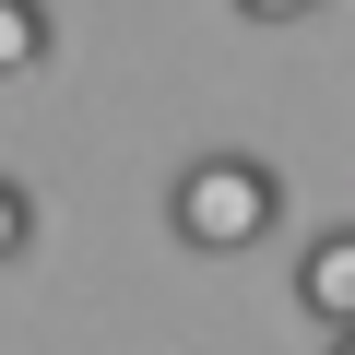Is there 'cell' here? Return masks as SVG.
Here are the masks:
<instances>
[{
    "label": "cell",
    "mask_w": 355,
    "mask_h": 355,
    "mask_svg": "<svg viewBox=\"0 0 355 355\" xmlns=\"http://www.w3.org/2000/svg\"><path fill=\"white\" fill-rule=\"evenodd\" d=\"M166 225H178V249L237 261V249H261L284 225V178L261 154H190V166L166 178Z\"/></svg>",
    "instance_id": "cell-1"
},
{
    "label": "cell",
    "mask_w": 355,
    "mask_h": 355,
    "mask_svg": "<svg viewBox=\"0 0 355 355\" xmlns=\"http://www.w3.org/2000/svg\"><path fill=\"white\" fill-rule=\"evenodd\" d=\"M296 308L320 331H355V225H320L308 261H296Z\"/></svg>",
    "instance_id": "cell-2"
},
{
    "label": "cell",
    "mask_w": 355,
    "mask_h": 355,
    "mask_svg": "<svg viewBox=\"0 0 355 355\" xmlns=\"http://www.w3.org/2000/svg\"><path fill=\"white\" fill-rule=\"evenodd\" d=\"M48 71V0H0V83Z\"/></svg>",
    "instance_id": "cell-3"
},
{
    "label": "cell",
    "mask_w": 355,
    "mask_h": 355,
    "mask_svg": "<svg viewBox=\"0 0 355 355\" xmlns=\"http://www.w3.org/2000/svg\"><path fill=\"white\" fill-rule=\"evenodd\" d=\"M36 249V190H24V178H0V272H12Z\"/></svg>",
    "instance_id": "cell-4"
},
{
    "label": "cell",
    "mask_w": 355,
    "mask_h": 355,
    "mask_svg": "<svg viewBox=\"0 0 355 355\" xmlns=\"http://www.w3.org/2000/svg\"><path fill=\"white\" fill-rule=\"evenodd\" d=\"M249 24H308V12H331V0H237Z\"/></svg>",
    "instance_id": "cell-5"
},
{
    "label": "cell",
    "mask_w": 355,
    "mask_h": 355,
    "mask_svg": "<svg viewBox=\"0 0 355 355\" xmlns=\"http://www.w3.org/2000/svg\"><path fill=\"white\" fill-rule=\"evenodd\" d=\"M320 355H355V331H331V343H320Z\"/></svg>",
    "instance_id": "cell-6"
}]
</instances>
